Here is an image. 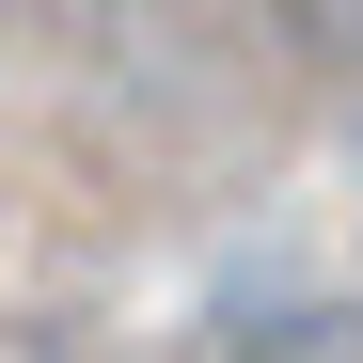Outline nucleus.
<instances>
[{"mask_svg":"<svg viewBox=\"0 0 363 363\" xmlns=\"http://www.w3.org/2000/svg\"><path fill=\"white\" fill-rule=\"evenodd\" d=\"M206 363H363V316L347 300H237Z\"/></svg>","mask_w":363,"mask_h":363,"instance_id":"nucleus-1","label":"nucleus"}]
</instances>
